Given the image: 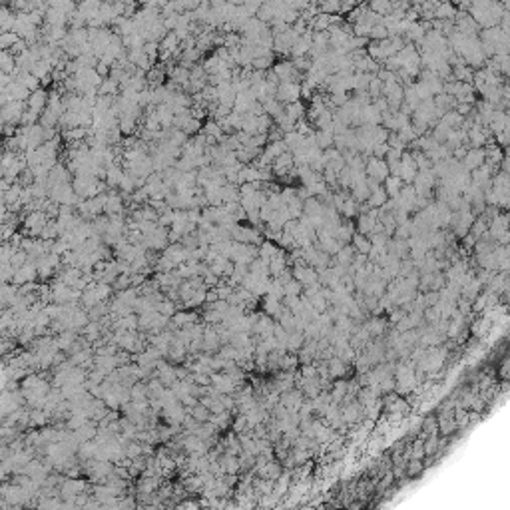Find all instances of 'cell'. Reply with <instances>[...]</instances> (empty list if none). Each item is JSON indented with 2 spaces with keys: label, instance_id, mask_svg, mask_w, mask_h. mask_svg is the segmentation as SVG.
Returning a JSON list of instances; mask_svg holds the SVG:
<instances>
[{
  "label": "cell",
  "instance_id": "cell-43",
  "mask_svg": "<svg viewBox=\"0 0 510 510\" xmlns=\"http://www.w3.org/2000/svg\"><path fill=\"white\" fill-rule=\"evenodd\" d=\"M413 88H415V92H417V96H418V100L420 102H424V100H431L433 98V94H431V90L418 80V82H413Z\"/></svg>",
  "mask_w": 510,
  "mask_h": 510
},
{
  "label": "cell",
  "instance_id": "cell-22",
  "mask_svg": "<svg viewBox=\"0 0 510 510\" xmlns=\"http://www.w3.org/2000/svg\"><path fill=\"white\" fill-rule=\"evenodd\" d=\"M381 186H383V189H385L387 197H391V200H393V197H396V195H399L401 187L405 186V184L401 182V178H394V176H389V178H387V180H385V182H383Z\"/></svg>",
  "mask_w": 510,
  "mask_h": 510
},
{
  "label": "cell",
  "instance_id": "cell-9",
  "mask_svg": "<svg viewBox=\"0 0 510 510\" xmlns=\"http://www.w3.org/2000/svg\"><path fill=\"white\" fill-rule=\"evenodd\" d=\"M289 265H287V257H285V251H281L277 257H273L269 263H267V271H269V277L275 279L279 277L285 269H287Z\"/></svg>",
  "mask_w": 510,
  "mask_h": 510
},
{
  "label": "cell",
  "instance_id": "cell-50",
  "mask_svg": "<svg viewBox=\"0 0 510 510\" xmlns=\"http://www.w3.org/2000/svg\"><path fill=\"white\" fill-rule=\"evenodd\" d=\"M295 195H297V200H301V202H305V200H309L311 197V193H309V189L307 187H295Z\"/></svg>",
  "mask_w": 510,
  "mask_h": 510
},
{
  "label": "cell",
  "instance_id": "cell-14",
  "mask_svg": "<svg viewBox=\"0 0 510 510\" xmlns=\"http://www.w3.org/2000/svg\"><path fill=\"white\" fill-rule=\"evenodd\" d=\"M325 206L317 200V197H309L303 202V215L307 217H315V215H323Z\"/></svg>",
  "mask_w": 510,
  "mask_h": 510
},
{
  "label": "cell",
  "instance_id": "cell-16",
  "mask_svg": "<svg viewBox=\"0 0 510 510\" xmlns=\"http://www.w3.org/2000/svg\"><path fill=\"white\" fill-rule=\"evenodd\" d=\"M433 102H435L437 110L441 112V116L444 114V112H450V110H455V108H457V100H455L452 96H446V94H439V96H435V98H433Z\"/></svg>",
  "mask_w": 510,
  "mask_h": 510
},
{
  "label": "cell",
  "instance_id": "cell-35",
  "mask_svg": "<svg viewBox=\"0 0 510 510\" xmlns=\"http://www.w3.org/2000/svg\"><path fill=\"white\" fill-rule=\"evenodd\" d=\"M331 124H333V112H331V110H325L323 114L313 122V128H315V130H329V132H331Z\"/></svg>",
  "mask_w": 510,
  "mask_h": 510
},
{
  "label": "cell",
  "instance_id": "cell-36",
  "mask_svg": "<svg viewBox=\"0 0 510 510\" xmlns=\"http://www.w3.org/2000/svg\"><path fill=\"white\" fill-rule=\"evenodd\" d=\"M283 293H285V297H299L303 293V287L299 281H295V279H291L289 283H285L283 285Z\"/></svg>",
  "mask_w": 510,
  "mask_h": 510
},
{
  "label": "cell",
  "instance_id": "cell-28",
  "mask_svg": "<svg viewBox=\"0 0 510 510\" xmlns=\"http://www.w3.org/2000/svg\"><path fill=\"white\" fill-rule=\"evenodd\" d=\"M387 200H389V197H387L385 189H383V186H381L379 189L371 191V195H369V200H367L365 204L373 209H379V208H383V206H385V202H387Z\"/></svg>",
  "mask_w": 510,
  "mask_h": 510
},
{
  "label": "cell",
  "instance_id": "cell-48",
  "mask_svg": "<svg viewBox=\"0 0 510 510\" xmlns=\"http://www.w3.org/2000/svg\"><path fill=\"white\" fill-rule=\"evenodd\" d=\"M387 152H389V146H387V144H375V146H373V158H377V160H385Z\"/></svg>",
  "mask_w": 510,
  "mask_h": 510
},
{
  "label": "cell",
  "instance_id": "cell-27",
  "mask_svg": "<svg viewBox=\"0 0 510 510\" xmlns=\"http://www.w3.org/2000/svg\"><path fill=\"white\" fill-rule=\"evenodd\" d=\"M367 6H369L371 12H375V14L381 16V18L393 12V4H391L389 0H375V2H369Z\"/></svg>",
  "mask_w": 510,
  "mask_h": 510
},
{
  "label": "cell",
  "instance_id": "cell-7",
  "mask_svg": "<svg viewBox=\"0 0 510 510\" xmlns=\"http://www.w3.org/2000/svg\"><path fill=\"white\" fill-rule=\"evenodd\" d=\"M452 78L455 82H464V84H472V78H474V70L470 66L464 64V60L461 58L459 64L452 66Z\"/></svg>",
  "mask_w": 510,
  "mask_h": 510
},
{
  "label": "cell",
  "instance_id": "cell-12",
  "mask_svg": "<svg viewBox=\"0 0 510 510\" xmlns=\"http://www.w3.org/2000/svg\"><path fill=\"white\" fill-rule=\"evenodd\" d=\"M363 327L367 329L369 337H383V333L387 329V323L381 317H371L369 321H363Z\"/></svg>",
  "mask_w": 510,
  "mask_h": 510
},
{
  "label": "cell",
  "instance_id": "cell-21",
  "mask_svg": "<svg viewBox=\"0 0 510 510\" xmlns=\"http://www.w3.org/2000/svg\"><path fill=\"white\" fill-rule=\"evenodd\" d=\"M333 139H335V136H333L329 130H315V146H317L321 152L333 148Z\"/></svg>",
  "mask_w": 510,
  "mask_h": 510
},
{
  "label": "cell",
  "instance_id": "cell-3",
  "mask_svg": "<svg viewBox=\"0 0 510 510\" xmlns=\"http://www.w3.org/2000/svg\"><path fill=\"white\" fill-rule=\"evenodd\" d=\"M365 176L377 180L379 184H383L389 178V165L385 160H377V158H367L365 160Z\"/></svg>",
  "mask_w": 510,
  "mask_h": 510
},
{
  "label": "cell",
  "instance_id": "cell-2",
  "mask_svg": "<svg viewBox=\"0 0 510 510\" xmlns=\"http://www.w3.org/2000/svg\"><path fill=\"white\" fill-rule=\"evenodd\" d=\"M275 100L281 102L283 106L293 104V102H299V100H301V84H295V82L279 84L277 92H275Z\"/></svg>",
  "mask_w": 510,
  "mask_h": 510
},
{
  "label": "cell",
  "instance_id": "cell-34",
  "mask_svg": "<svg viewBox=\"0 0 510 510\" xmlns=\"http://www.w3.org/2000/svg\"><path fill=\"white\" fill-rule=\"evenodd\" d=\"M487 230H488V221L485 219V217H474V221H472V225H470V232L468 233H472L476 239H480L485 233H487Z\"/></svg>",
  "mask_w": 510,
  "mask_h": 510
},
{
  "label": "cell",
  "instance_id": "cell-23",
  "mask_svg": "<svg viewBox=\"0 0 510 510\" xmlns=\"http://www.w3.org/2000/svg\"><path fill=\"white\" fill-rule=\"evenodd\" d=\"M283 249H279L275 243H271V241H263L261 245H259V259H263V261H271L273 257H277Z\"/></svg>",
  "mask_w": 510,
  "mask_h": 510
},
{
  "label": "cell",
  "instance_id": "cell-5",
  "mask_svg": "<svg viewBox=\"0 0 510 510\" xmlns=\"http://www.w3.org/2000/svg\"><path fill=\"white\" fill-rule=\"evenodd\" d=\"M488 139H492V132L480 126V124H474L468 132H466V144L468 148H485Z\"/></svg>",
  "mask_w": 510,
  "mask_h": 510
},
{
  "label": "cell",
  "instance_id": "cell-46",
  "mask_svg": "<svg viewBox=\"0 0 510 510\" xmlns=\"http://www.w3.org/2000/svg\"><path fill=\"white\" fill-rule=\"evenodd\" d=\"M387 146H389V148H393V150H401V152H405V150H407V144L399 138L396 134H393V132H391V134H389V138H387Z\"/></svg>",
  "mask_w": 510,
  "mask_h": 510
},
{
  "label": "cell",
  "instance_id": "cell-45",
  "mask_svg": "<svg viewBox=\"0 0 510 510\" xmlns=\"http://www.w3.org/2000/svg\"><path fill=\"white\" fill-rule=\"evenodd\" d=\"M409 219H411V217H409ZM393 237L394 239H405V241H407V239L411 237V225H409V221H407V223H403V225H396Z\"/></svg>",
  "mask_w": 510,
  "mask_h": 510
},
{
  "label": "cell",
  "instance_id": "cell-18",
  "mask_svg": "<svg viewBox=\"0 0 510 510\" xmlns=\"http://www.w3.org/2000/svg\"><path fill=\"white\" fill-rule=\"evenodd\" d=\"M450 154H452V152H450L444 144H439V146H435L431 152H427L424 156L429 158V162L431 163H437V162H442V160H448V158H450Z\"/></svg>",
  "mask_w": 510,
  "mask_h": 510
},
{
  "label": "cell",
  "instance_id": "cell-33",
  "mask_svg": "<svg viewBox=\"0 0 510 510\" xmlns=\"http://www.w3.org/2000/svg\"><path fill=\"white\" fill-rule=\"evenodd\" d=\"M375 78V74H363V72H355V90L359 92H367L371 80Z\"/></svg>",
  "mask_w": 510,
  "mask_h": 510
},
{
  "label": "cell",
  "instance_id": "cell-30",
  "mask_svg": "<svg viewBox=\"0 0 510 510\" xmlns=\"http://www.w3.org/2000/svg\"><path fill=\"white\" fill-rule=\"evenodd\" d=\"M263 309H265V315L267 317H271V319H277V315L281 313V309H283V305L281 301L277 299H271V297H263Z\"/></svg>",
  "mask_w": 510,
  "mask_h": 510
},
{
  "label": "cell",
  "instance_id": "cell-52",
  "mask_svg": "<svg viewBox=\"0 0 510 510\" xmlns=\"http://www.w3.org/2000/svg\"><path fill=\"white\" fill-rule=\"evenodd\" d=\"M367 187H369V191H375V189L381 187V184L377 180H373V178H367Z\"/></svg>",
  "mask_w": 510,
  "mask_h": 510
},
{
  "label": "cell",
  "instance_id": "cell-6",
  "mask_svg": "<svg viewBox=\"0 0 510 510\" xmlns=\"http://www.w3.org/2000/svg\"><path fill=\"white\" fill-rule=\"evenodd\" d=\"M485 162H487L485 150H483V148H470V150L466 152V156L463 158L461 165H463L466 172H474L476 167H480Z\"/></svg>",
  "mask_w": 510,
  "mask_h": 510
},
{
  "label": "cell",
  "instance_id": "cell-39",
  "mask_svg": "<svg viewBox=\"0 0 510 510\" xmlns=\"http://www.w3.org/2000/svg\"><path fill=\"white\" fill-rule=\"evenodd\" d=\"M285 208H287V211H289V217H291V219H299V217L303 215V202L301 200H297V197H295V200H291Z\"/></svg>",
  "mask_w": 510,
  "mask_h": 510
},
{
  "label": "cell",
  "instance_id": "cell-26",
  "mask_svg": "<svg viewBox=\"0 0 510 510\" xmlns=\"http://www.w3.org/2000/svg\"><path fill=\"white\" fill-rule=\"evenodd\" d=\"M219 193H221L223 204H239V187L237 186L225 184V186L219 189Z\"/></svg>",
  "mask_w": 510,
  "mask_h": 510
},
{
  "label": "cell",
  "instance_id": "cell-40",
  "mask_svg": "<svg viewBox=\"0 0 510 510\" xmlns=\"http://www.w3.org/2000/svg\"><path fill=\"white\" fill-rule=\"evenodd\" d=\"M367 94H369L371 102L383 96V82H381V80H379L377 76H375V78L371 80V84H369V88H367Z\"/></svg>",
  "mask_w": 510,
  "mask_h": 510
},
{
  "label": "cell",
  "instance_id": "cell-38",
  "mask_svg": "<svg viewBox=\"0 0 510 510\" xmlns=\"http://www.w3.org/2000/svg\"><path fill=\"white\" fill-rule=\"evenodd\" d=\"M204 136H211V138L219 139L223 136V132H221V126L215 122V120H208V124L204 126Z\"/></svg>",
  "mask_w": 510,
  "mask_h": 510
},
{
  "label": "cell",
  "instance_id": "cell-47",
  "mask_svg": "<svg viewBox=\"0 0 510 510\" xmlns=\"http://www.w3.org/2000/svg\"><path fill=\"white\" fill-rule=\"evenodd\" d=\"M476 241H478V239H476L472 233H466L463 239H461V245H459V247H463V249H466V251H470V253H472V249H474Z\"/></svg>",
  "mask_w": 510,
  "mask_h": 510
},
{
  "label": "cell",
  "instance_id": "cell-15",
  "mask_svg": "<svg viewBox=\"0 0 510 510\" xmlns=\"http://www.w3.org/2000/svg\"><path fill=\"white\" fill-rule=\"evenodd\" d=\"M349 245L355 249V253L367 255L371 251V241H369V237H365V235H361V233H357V232H355V235H353V239H351Z\"/></svg>",
  "mask_w": 510,
  "mask_h": 510
},
{
  "label": "cell",
  "instance_id": "cell-1",
  "mask_svg": "<svg viewBox=\"0 0 510 510\" xmlns=\"http://www.w3.org/2000/svg\"><path fill=\"white\" fill-rule=\"evenodd\" d=\"M273 74L277 76L279 84H285V82H295V84H301L303 76L297 72V70L293 68V64H291V60H279L275 62L273 66Z\"/></svg>",
  "mask_w": 510,
  "mask_h": 510
},
{
  "label": "cell",
  "instance_id": "cell-11",
  "mask_svg": "<svg viewBox=\"0 0 510 510\" xmlns=\"http://www.w3.org/2000/svg\"><path fill=\"white\" fill-rule=\"evenodd\" d=\"M353 235H355V223L343 221V223L339 225V230L335 232V239H337L341 245H349L351 239H353Z\"/></svg>",
  "mask_w": 510,
  "mask_h": 510
},
{
  "label": "cell",
  "instance_id": "cell-51",
  "mask_svg": "<svg viewBox=\"0 0 510 510\" xmlns=\"http://www.w3.org/2000/svg\"><path fill=\"white\" fill-rule=\"evenodd\" d=\"M297 230V219H289L285 225H283V233H289V235H293Z\"/></svg>",
  "mask_w": 510,
  "mask_h": 510
},
{
  "label": "cell",
  "instance_id": "cell-24",
  "mask_svg": "<svg viewBox=\"0 0 510 510\" xmlns=\"http://www.w3.org/2000/svg\"><path fill=\"white\" fill-rule=\"evenodd\" d=\"M464 118L461 114H457L455 110H450V112H444L441 118H439V122H441L442 126H446V128H450V130H459L461 128V124H463Z\"/></svg>",
  "mask_w": 510,
  "mask_h": 510
},
{
  "label": "cell",
  "instance_id": "cell-32",
  "mask_svg": "<svg viewBox=\"0 0 510 510\" xmlns=\"http://www.w3.org/2000/svg\"><path fill=\"white\" fill-rule=\"evenodd\" d=\"M275 64V54H269V56H261V58H255L251 62V70H259V72H267L271 70V66Z\"/></svg>",
  "mask_w": 510,
  "mask_h": 510
},
{
  "label": "cell",
  "instance_id": "cell-8",
  "mask_svg": "<svg viewBox=\"0 0 510 510\" xmlns=\"http://www.w3.org/2000/svg\"><path fill=\"white\" fill-rule=\"evenodd\" d=\"M359 122H361V126H381V114L377 112V108L373 104L363 106L359 112Z\"/></svg>",
  "mask_w": 510,
  "mask_h": 510
},
{
  "label": "cell",
  "instance_id": "cell-4",
  "mask_svg": "<svg viewBox=\"0 0 510 510\" xmlns=\"http://www.w3.org/2000/svg\"><path fill=\"white\" fill-rule=\"evenodd\" d=\"M399 163H401V174H399L401 182H403L405 186H413V182H415V178H417L418 169H417V165H415V160H413L411 152H407V150H405Z\"/></svg>",
  "mask_w": 510,
  "mask_h": 510
},
{
  "label": "cell",
  "instance_id": "cell-49",
  "mask_svg": "<svg viewBox=\"0 0 510 510\" xmlns=\"http://www.w3.org/2000/svg\"><path fill=\"white\" fill-rule=\"evenodd\" d=\"M401 156H403V152H401V150H393V148H389V152H387V156H385V162L387 163L401 162Z\"/></svg>",
  "mask_w": 510,
  "mask_h": 510
},
{
  "label": "cell",
  "instance_id": "cell-13",
  "mask_svg": "<svg viewBox=\"0 0 510 510\" xmlns=\"http://www.w3.org/2000/svg\"><path fill=\"white\" fill-rule=\"evenodd\" d=\"M375 223H377V219H373L371 215H357V221H355V232L361 233V235H365V237H369L373 232V228H375Z\"/></svg>",
  "mask_w": 510,
  "mask_h": 510
},
{
  "label": "cell",
  "instance_id": "cell-10",
  "mask_svg": "<svg viewBox=\"0 0 510 510\" xmlns=\"http://www.w3.org/2000/svg\"><path fill=\"white\" fill-rule=\"evenodd\" d=\"M457 12L459 10L452 2H439V6L435 8V20H455Z\"/></svg>",
  "mask_w": 510,
  "mask_h": 510
},
{
  "label": "cell",
  "instance_id": "cell-19",
  "mask_svg": "<svg viewBox=\"0 0 510 510\" xmlns=\"http://www.w3.org/2000/svg\"><path fill=\"white\" fill-rule=\"evenodd\" d=\"M122 178H124V169H122L118 163H114L112 167L106 169V186L110 187V189H114V187L120 186Z\"/></svg>",
  "mask_w": 510,
  "mask_h": 510
},
{
  "label": "cell",
  "instance_id": "cell-25",
  "mask_svg": "<svg viewBox=\"0 0 510 510\" xmlns=\"http://www.w3.org/2000/svg\"><path fill=\"white\" fill-rule=\"evenodd\" d=\"M327 363V373H329V377H343L345 373H347V365L341 361V359H337V357H333V359H329V361H325Z\"/></svg>",
  "mask_w": 510,
  "mask_h": 510
},
{
  "label": "cell",
  "instance_id": "cell-42",
  "mask_svg": "<svg viewBox=\"0 0 510 510\" xmlns=\"http://www.w3.org/2000/svg\"><path fill=\"white\" fill-rule=\"evenodd\" d=\"M291 64H293V68L297 70L301 76H305L309 68H311V60L305 56V58H291Z\"/></svg>",
  "mask_w": 510,
  "mask_h": 510
},
{
  "label": "cell",
  "instance_id": "cell-17",
  "mask_svg": "<svg viewBox=\"0 0 510 510\" xmlns=\"http://www.w3.org/2000/svg\"><path fill=\"white\" fill-rule=\"evenodd\" d=\"M283 112H285L287 116L291 118L293 122H299V120H303V118H305L307 106H305L301 100H299V102H293V104H287V106H283Z\"/></svg>",
  "mask_w": 510,
  "mask_h": 510
},
{
  "label": "cell",
  "instance_id": "cell-37",
  "mask_svg": "<svg viewBox=\"0 0 510 510\" xmlns=\"http://www.w3.org/2000/svg\"><path fill=\"white\" fill-rule=\"evenodd\" d=\"M339 8H341V2H339V0H331V2H319V12H321V14H327V16L339 14Z\"/></svg>",
  "mask_w": 510,
  "mask_h": 510
},
{
  "label": "cell",
  "instance_id": "cell-31",
  "mask_svg": "<svg viewBox=\"0 0 510 510\" xmlns=\"http://www.w3.org/2000/svg\"><path fill=\"white\" fill-rule=\"evenodd\" d=\"M353 257H355V249L351 245H343L339 249V253L335 255V263L337 265H343V267H349L353 263Z\"/></svg>",
  "mask_w": 510,
  "mask_h": 510
},
{
  "label": "cell",
  "instance_id": "cell-44",
  "mask_svg": "<svg viewBox=\"0 0 510 510\" xmlns=\"http://www.w3.org/2000/svg\"><path fill=\"white\" fill-rule=\"evenodd\" d=\"M391 237H387L385 233H375V235H369V241H371V247H379V249H385L387 247V241Z\"/></svg>",
  "mask_w": 510,
  "mask_h": 510
},
{
  "label": "cell",
  "instance_id": "cell-20",
  "mask_svg": "<svg viewBox=\"0 0 510 510\" xmlns=\"http://www.w3.org/2000/svg\"><path fill=\"white\" fill-rule=\"evenodd\" d=\"M339 215L345 219V221H351V219H357V215H359V204L353 200V197H349L345 200V204H343V208L339 209Z\"/></svg>",
  "mask_w": 510,
  "mask_h": 510
},
{
  "label": "cell",
  "instance_id": "cell-41",
  "mask_svg": "<svg viewBox=\"0 0 510 510\" xmlns=\"http://www.w3.org/2000/svg\"><path fill=\"white\" fill-rule=\"evenodd\" d=\"M387 38H389V32H387L385 26L377 24V26H373L371 28V34H369V40H371V42H381V40H387Z\"/></svg>",
  "mask_w": 510,
  "mask_h": 510
},
{
  "label": "cell",
  "instance_id": "cell-29",
  "mask_svg": "<svg viewBox=\"0 0 510 510\" xmlns=\"http://www.w3.org/2000/svg\"><path fill=\"white\" fill-rule=\"evenodd\" d=\"M261 106H263V114H265V116H269L271 120H275L277 116H281V114H283V104H281V102H277L275 98H273V100H267V102H263Z\"/></svg>",
  "mask_w": 510,
  "mask_h": 510
}]
</instances>
